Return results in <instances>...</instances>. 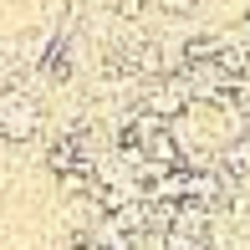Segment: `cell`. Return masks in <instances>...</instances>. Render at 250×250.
Returning a JSON list of instances; mask_svg holds the SVG:
<instances>
[{
	"instance_id": "6da1fadb",
	"label": "cell",
	"mask_w": 250,
	"mask_h": 250,
	"mask_svg": "<svg viewBox=\"0 0 250 250\" xmlns=\"http://www.w3.org/2000/svg\"><path fill=\"white\" fill-rule=\"evenodd\" d=\"M36 128H41V102L21 87H5L0 92V138L26 143V138H36Z\"/></svg>"
},
{
	"instance_id": "7a4b0ae2",
	"label": "cell",
	"mask_w": 250,
	"mask_h": 250,
	"mask_svg": "<svg viewBox=\"0 0 250 250\" xmlns=\"http://www.w3.org/2000/svg\"><path fill=\"white\" fill-rule=\"evenodd\" d=\"M143 107L158 112L164 123L184 118V112H189V87H184V77H153V87L143 92Z\"/></svg>"
},
{
	"instance_id": "3957f363",
	"label": "cell",
	"mask_w": 250,
	"mask_h": 250,
	"mask_svg": "<svg viewBox=\"0 0 250 250\" xmlns=\"http://www.w3.org/2000/svg\"><path fill=\"white\" fill-rule=\"evenodd\" d=\"M179 56H184V66L214 62V56H220V36H189L184 46H179Z\"/></svg>"
},
{
	"instance_id": "277c9868",
	"label": "cell",
	"mask_w": 250,
	"mask_h": 250,
	"mask_svg": "<svg viewBox=\"0 0 250 250\" xmlns=\"http://www.w3.org/2000/svg\"><path fill=\"white\" fill-rule=\"evenodd\" d=\"M118 16L123 21H138L143 16V0H118Z\"/></svg>"
},
{
	"instance_id": "5b68a950",
	"label": "cell",
	"mask_w": 250,
	"mask_h": 250,
	"mask_svg": "<svg viewBox=\"0 0 250 250\" xmlns=\"http://www.w3.org/2000/svg\"><path fill=\"white\" fill-rule=\"evenodd\" d=\"M194 5H199V0H164V10H168V16H189Z\"/></svg>"
},
{
	"instance_id": "8992f818",
	"label": "cell",
	"mask_w": 250,
	"mask_h": 250,
	"mask_svg": "<svg viewBox=\"0 0 250 250\" xmlns=\"http://www.w3.org/2000/svg\"><path fill=\"white\" fill-rule=\"evenodd\" d=\"M240 31H245V36H250V5H245V16H240Z\"/></svg>"
}]
</instances>
